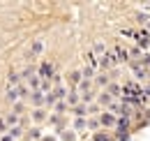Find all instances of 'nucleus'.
I'll return each mask as SVG.
<instances>
[{
  "instance_id": "1",
  "label": "nucleus",
  "mask_w": 150,
  "mask_h": 141,
  "mask_svg": "<svg viewBox=\"0 0 150 141\" xmlns=\"http://www.w3.org/2000/svg\"><path fill=\"white\" fill-rule=\"evenodd\" d=\"M37 76L42 81H51L53 79V63H42L37 70Z\"/></svg>"
},
{
  "instance_id": "2",
  "label": "nucleus",
  "mask_w": 150,
  "mask_h": 141,
  "mask_svg": "<svg viewBox=\"0 0 150 141\" xmlns=\"http://www.w3.org/2000/svg\"><path fill=\"white\" fill-rule=\"evenodd\" d=\"M97 120H99V125H102V127H113V125L118 123V118L113 116L111 111H104V113H102V116H99Z\"/></svg>"
},
{
  "instance_id": "3",
  "label": "nucleus",
  "mask_w": 150,
  "mask_h": 141,
  "mask_svg": "<svg viewBox=\"0 0 150 141\" xmlns=\"http://www.w3.org/2000/svg\"><path fill=\"white\" fill-rule=\"evenodd\" d=\"M65 104H67V106H76V104H81V95H79V90H72V93H67V97H65Z\"/></svg>"
},
{
  "instance_id": "4",
  "label": "nucleus",
  "mask_w": 150,
  "mask_h": 141,
  "mask_svg": "<svg viewBox=\"0 0 150 141\" xmlns=\"http://www.w3.org/2000/svg\"><path fill=\"white\" fill-rule=\"evenodd\" d=\"M30 102H33V106H37V109H42V106H44V93H39V90H35V93H30Z\"/></svg>"
},
{
  "instance_id": "5",
  "label": "nucleus",
  "mask_w": 150,
  "mask_h": 141,
  "mask_svg": "<svg viewBox=\"0 0 150 141\" xmlns=\"http://www.w3.org/2000/svg\"><path fill=\"white\" fill-rule=\"evenodd\" d=\"M42 51H44V42H42V39H37V42H35V44L30 46V51H28V56H39Z\"/></svg>"
},
{
  "instance_id": "6",
  "label": "nucleus",
  "mask_w": 150,
  "mask_h": 141,
  "mask_svg": "<svg viewBox=\"0 0 150 141\" xmlns=\"http://www.w3.org/2000/svg\"><path fill=\"white\" fill-rule=\"evenodd\" d=\"M33 120H35V123H44V120H46V111H44V109H35V111H33Z\"/></svg>"
},
{
  "instance_id": "7",
  "label": "nucleus",
  "mask_w": 150,
  "mask_h": 141,
  "mask_svg": "<svg viewBox=\"0 0 150 141\" xmlns=\"http://www.w3.org/2000/svg\"><path fill=\"white\" fill-rule=\"evenodd\" d=\"M115 127H118V134H120V132H127V130H129V118H118Z\"/></svg>"
},
{
  "instance_id": "8",
  "label": "nucleus",
  "mask_w": 150,
  "mask_h": 141,
  "mask_svg": "<svg viewBox=\"0 0 150 141\" xmlns=\"http://www.w3.org/2000/svg\"><path fill=\"white\" fill-rule=\"evenodd\" d=\"M88 127V118H74V132H81Z\"/></svg>"
},
{
  "instance_id": "9",
  "label": "nucleus",
  "mask_w": 150,
  "mask_h": 141,
  "mask_svg": "<svg viewBox=\"0 0 150 141\" xmlns=\"http://www.w3.org/2000/svg\"><path fill=\"white\" fill-rule=\"evenodd\" d=\"M7 102H12V104L19 102V93H16V88H7Z\"/></svg>"
},
{
  "instance_id": "10",
  "label": "nucleus",
  "mask_w": 150,
  "mask_h": 141,
  "mask_svg": "<svg viewBox=\"0 0 150 141\" xmlns=\"http://www.w3.org/2000/svg\"><path fill=\"white\" fill-rule=\"evenodd\" d=\"M5 123H7V127H16L19 125V116L16 113H9V116H5Z\"/></svg>"
},
{
  "instance_id": "11",
  "label": "nucleus",
  "mask_w": 150,
  "mask_h": 141,
  "mask_svg": "<svg viewBox=\"0 0 150 141\" xmlns=\"http://www.w3.org/2000/svg\"><path fill=\"white\" fill-rule=\"evenodd\" d=\"M7 134H9L12 139L16 141V139L21 137V134H23V127H21V125H16V127H9V132H7Z\"/></svg>"
},
{
  "instance_id": "12",
  "label": "nucleus",
  "mask_w": 150,
  "mask_h": 141,
  "mask_svg": "<svg viewBox=\"0 0 150 141\" xmlns=\"http://www.w3.org/2000/svg\"><path fill=\"white\" fill-rule=\"evenodd\" d=\"M74 113H76V118H86L88 106H86V104H76V106H74Z\"/></svg>"
},
{
  "instance_id": "13",
  "label": "nucleus",
  "mask_w": 150,
  "mask_h": 141,
  "mask_svg": "<svg viewBox=\"0 0 150 141\" xmlns=\"http://www.w3.org/2000/svg\"><path fill=\"white\" fill-rule=\"evenodd\" d=\"M33 76H35V67H25V70L19 74V79H28V81H30Z\"/></svg>"
},
{
  "instance_id": "14",
  "label": "nucleus",
  "mask_w": 150,
  "mask_h": 141,
  "mask_svg": "<svg viewBox=\"0 0 150 141\" xmlns=\"http://www.w3.org/2000/svg\"><path fill=\"white\" fill-rule=\"evenodd\" d=\"M88 90H90V81H88V79H83V81H81V83H79V95H81V93H83V95H86V93H88Z\"/></svg>"
},
{
  "instance_id": "15",
  "label": "nucleus",
  "mask_w": 150,
  "mask_h": 141,
  "mask_svg": "<svg viewBox=\"0 0 150 141\" xmlns=\"http://www.w3.org/2000/svg\"><path fill=\"white\" fill-rule=\"evenodd\" d=\"M56 95H53V93H49V95H44V104L46 106H56Z\"/></svg>"
},
{
  "instance_id": "16",
  "label": "nucleus",
  "mask_w": 150,
  "mask_h": 141,
  "mask_svg": "<svg viewBox=\"0 0 150 141\" xmlns=\"http://www.w3.org/2000/svg\"><path fill=\"white\" fill-rule=\"evenodd\" d=\"M97 102H99V104H109V102H111V95H109V93L104 90V93H99V97H97Z\"/></svg>"
},
{
  "instance_id": "17",
  "label": "nucleus",
  "mask_w": 150,
  "mask_h": 141,
  "mask_svg": "<svg viewBox=\"0 0 150 141\" xmlns=\"http://www.w3.org/2000/svg\"><path fill=\"white\" fill-rule=\"evenodd\" d=\"M62 141H76V132H74V130L62 132Z\"/></svg>"
},
{
  "instance_id": "18",
  "label": "nucleus",
  "mask_w": 150,
  "mask_h": 141,
  "mask_svg": "<svg viewBox=\"0 0 150 141\" xmlns=\"http://www.w3.org/2000/svg\"><path fill=\"white\" fill-rule=\"evenodd\" d=\"M93 141H111V137L106 134V132H95V137H93Z\"/></svg>"
},
{
  "instance_id": "19",
  "label": "nucleus",
  "mask_w": 150,
  "mask_h": 141,
  "mask_svg": "<svg viewBox=\"0 0 150 141\" xmlns=\"http://www.w3.org/2000/svg\"><path fill=\"white\" fill-rule=\"evenodd\" d=\"M65 111H67V104L65 102H56V116H62Z\"/></svg>"
},
{
  "instance_id": "20",
  "label": "nucleus",
  "mask_w": 150,
  "mask_h": 141,
  "mask_svg": "<svg viewBox=\"0 0 150 141\" xmlns=\"http://www.w3.org/2000/svg\"><path fill=\"white\" fill-rule=\"evenodd\" d=\"M39 93L49 95V93H51V81H42V86H39Z\"/></svg>"
},
{
  "instance_id": "21",
  "label": "nucleus",
  "mask_w": 150,
  "mask_h": 141,
  "mask_svg": "<svg viewBox=\"0 0 150 141\" xmlns=\"http://www.w3.org/2000/svg\"><path fill=\"white\" fill-rule=\"evenodd\" d=\"M23 109H25V106H23V102H16V104H14V111H12V113H16V116H19V113H23Z\"/></svg>"
},
{
  "instance_id": "22",
  "label": "nucleus",
  "mask_w": 150,
  "mask_h": 141,
  "mask_svg": "<svg viewBox=\"0 0 150 141\" xmlns=\"http://www.w3.org/2000/svg\"><path fill=\"white\" fill-rule=\"evenodd\" d=\"M88 127H90V130H99V120H97V118H90V120H88Z\"/></svg>"
},
{
  "instance_id": "23",
  "label": "nucleus",
  "mask_w": 150,
  "mask_h": 141,
  "mask_svg": "<svg viewBox=\"0 0 150 141\" xmlns=\"http://www.w3.org/2000/svg\"><path fill=\"white\" fill-rule=\"evenodd\" d=\"M28 137H30V139H39L42 134H39V130H37V127H33V130L28 132Z\"/></svg>"
},
{
  "instance_id": "24",
  "label": "nucleus",
  "mask_w": 150,
  "mask_h": 141,
  "mask_svg": "<svg viewBox=\"0 0 150 141\" xmlns=\"http://www.w3.org/2000/svg\"><path fill=\"white\" fill-rule=\"evenodd\" d=\"M74 83H81V72H72V76H69Z\"/></svg>"
},
{
  "instance_id": "25",
  "label": "nucleus",
  "mask_w": 150,
  "mask_h": 141,
  "mask_svg": "<svg viewBox=\"0 0 150 141\" xmlns=\"http://www.w3.org/2000/svg\"><path fill=\"white\" fill-rule=\"evenodd\" d=\"M118 141H129V132H120V134H118Z\"/></svg>"
},
{
  "instance_id": "26",
  "label": "nucleus",
  "mask_w": 150,
  "mask_h": 141,
  "mask_svg": "<svg viewBox=\"0 0 150 141\" xmlns=\"http://www.w3.org/2000/svg\"><path fill=\"white\" fill-rule=\"evenodd\" d=\"M97 83H99V86H104V83H106V76H104V74H102V76H97Z\"/></svg>"
},
{
  "instance_id": "27",
  "label": "nucleus",
  "mask_w": 150,
  "mask_h": 141,
  "mask_svg": "<svg viewBox=\"0 0 150 141\" xmlns=\"http://www.w3.org/2000/svg\"><path fill=\"white\" fill-rule=\"evenodd\" d=\"M7 130V123H5V118H0V132H5Z\"/></svg>"
},
{
  "instance_id": "28",
  "label": "nucleus",
  "mask_w": 150,
  "mask_h": 141,
  "mask_svg": "<svg viewBox=\"0 0 150 141\" xmlns=\"http://www.w3.org/2000/svg\"><path fill=\"white\" fill-rule=\"evenodd\" d=\"M83 76H93V67H86V70H83Z\"/></svg>"
},
{
  "instance_id": "29",
  "label": "nucleus",
  "mask_w": 150,
  "mask_h": 141,
  "mask_svg": "<svg viewBox=\"0 0 150 141\" xmlns=\"http://www.w3.org/2000/svg\"><path fill=\"white\" fill-rule=\"evenodd\" d=\"M0 141H14V139H12V137H9V134H7V132H5V134H2V137H0Z\"/></svg>"
},
{
  "instance_id": "30",
  "label": "nucleus",
  "mask_w": 150,
  "mask_h": 141,
  "mask_svg": "<svg viewBox=\"0 0 150 141\" xmlns=\"http://www.w3.org/2000/svg\"><path fill=\"white\" fill-rule=\"evenodd\" d=\"M42 141H56V137H42Z\"/></svg>"
},
{
  "instance_id": "31",
  "label": "nucleus",
  "mask_w": 150,
  "mask_h": 141,
  "mask_svg": "<svg viewBox=\"0 0 150 141\" xmlns=\"http://www.w3.org/2000/svg\"><path fill=\"white\" fill-rule=\"evenodd\" d=\"M146 118H148V120H146V123H150V109H148V111H146Z\"/></svg>"
},
{
  "instance_id": "32",
  "label": "nucleus",
  "mask_w": 150,
  "mask_h": 141,
  "mask_svg": "<svg viewBox=\"0 0 150 141\" xmlns=\"http://www.w3.org/2000/svg\"><path fill=\"white\" fill-rule=\"evenodd\" d=\"M148 30H150V23H148Z\"/></svg>"
}]
</instances>
